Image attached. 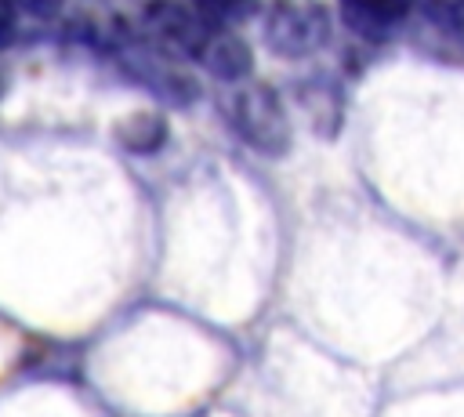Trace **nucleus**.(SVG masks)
I'll return each instance as SVG.
<instances>
[{
    "mask_svg": "<svg viewBox=\"0 0 464 417\" xmlns=\"http://www.w3.org/2000/svg\"><path fill=\"white\" fill-rule=\"evenodd\" d=\"M225 112L239 141H246L261 156H286L290 149V116L283 98L268 83H232V94L225 98Z\"/></svg>",
    "mask_w": 464,
    "mask_h": 417,
    "instance_id": "nucleus-1",
    "label": "nucleus"
},
{
    "mask_svg": "<svg viewBox=\"0 0 464 417\" xmlns=\"http://www.w3.org/2000/svg\"><path fill=\"white\" fill-rule=\"evenodd\" d=\"M330 40V15L315 0H279L265 15V44L279 58L315 54Z\"/></svg>",
    "mask_w": 464,
    "mask_h": 417,
    "instance_id": "nucleus-2",
    "label": "nucleus"
},
{
    "mask_svg": "<svg viewBox=\"0 0 464 417\" xmlns=\"http://www.w3.org/2000/svg\"><path fill=\"white\" fill-rule=\"evenodd\" d=\"M141 29L152 47H163L181 58H203L207 44L214 40L218 25H210L196 7L181 0H149L141 7Z\"/></svg>",
    "mask_w": 464,
    "mask_h": 417,
    "instance_id": "nucleus-3",
    "label": "nucleus"
},
{
    "mask_svg": "<svg viewBox=\"0 0 464 417\" xmlns=\"http://www.w3.org/2000/svg\"><path fill=\"white\" fill-rule=\"evenodd\" d=\"M337 4L348 29L366 40H381L410 18V0H337Z\"/></svg>",
    "mask_w": 464,
    "mask_h": 417,
    "instance_id": "nucleus-4",
    "label": "nucleus"
},
{
    "mask_svg": "<svg viewBox=\"0 0 464 417\" xmlns=\"http://www.w3.org/2000/svg\"><path fill=\"white\" fill-rule=\"evenodd\" d=\"M199 65L207 73H214L218 80H225V83H243L250 76V69H254V54L239 36H232L228 29H218L214 40L207 44Z\"/></svg>",
    "mask_w": 464,
    "mask_h": 417,
    "instance_id": "nucleus-5",
    "label": "nucleus"
},
{
    "mask_svg": "<svg viewBox=\"0 0 464 417\" xmlns=\"http://www.w3.org/2000/svg\"><path fill=\"white\" fill-rule=\"evenodd\" d=\"M116 141L127 149V152H138V156H149L156 152L163 141H167V120L152 109H141V112H130L127 120L116 123Z\"/></svg>",
    "mask_w": 464,
    "mask_h": 417,
    "instance_id": "nucleus-6",
    "label": "nucleus"
},
{
    "mask_svg": "<svg viewBox=\"0 0 464 417\" xmlns=\"http://www.w3.org/2000/svg\"><path fill=\"white\" fill-rule=\"evenodd\" d=\"M196 11H199L210 25L225 29L228 22L250 18V15L257 11V0H196Z\"/></svg>",
    "mask_w": 464,
    "mask_h": 417,
    "instance_id": "nucleus-7",
    "label": "nucleus"
},
{
    "mask_svg": "<svg viewBox=\"0 0 464 417\" xmlns=\"http://www.w3.org/2000/svg\"><path fill=\"white\" fill-rule=\"evenodd\" d=\"M14 36V0H0V51Z\"/></svg>",
    "mask_w": 464,
    "mask_h": 417,
    "instance_id": "nucleus-8",
    "label": "nucleus"
}]
</instances>
